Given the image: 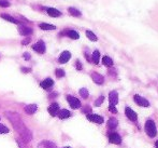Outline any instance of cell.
Instances as JSON below:
<instances>
[{
    "instance_id": "obj_1",
    "label": "cell",
    "mask_w": 158,
    "mask_h": 148,
    "mask_svg": "<svg viewBox=\"0 0 158 148\" xmlns=\"http://www.w3.org/2000/svg\"><path fill=\"white\" fill-rule=\"evenodd\" d=\"M8 116V118L10 119V121L12 122V125H13V128L17 131L20 135V137L23 138V141H24L25 143H28L31 141V138H32V134L31 132L29 131V129L25 125V123L22 121V119L19 117L17 114H10L8 113L7 114Z\"/></svg>"
},
{
    "instance_id": "obj_2",
    "label": "cell",
    "mask_w": 158,
    "mask_h": 148,
    "mask_svg": "<svg viewBox=\"0 0 158 148\" xmlns=\"http://www.w3.org/2000/svg\"><path fill=\"white\" fill-rule=\"evenodd\" d=\"M145 132L149 137H155L157 134V129L153 120H147L145 123Z\"/></svg>"
},
{
    "instance_id": "obj_3",
    "label": "cell",
    "mask_w": 158,
    "mask_h": 148,
    "mask_svg": "<svg viewBox=\"0 0 158 148\" xmlns=\"http://www.w3.org/2000/svg\"><path fill=\"white\" fill-rule=\"evenodd\" d=\"M134 102L138 104L139 106H141V107H149V101H147L146 99H144V97H142V96L138 95V94H136V95H134Z\"/></svg>"
},
{
    "instance_id": "obj_4",
    "label": "cell",
    "mask_w": 158,
    "mask_h": 148,
    "mask_svg": "<svg viewBox=\"0 0 158 148\" xmlns=\"http://www.w3.org/2000/svg\"><path fill=\"white\" fill-rule=\"evenodd\" d=\"M67 101H68V103L70 104L71 108L77 109V108H80V107H81V102H80L77 97H73V96H71V95H68Z\"/></svg>"
},
{
    "instance_id": "obj_5",
    "label": "cell",
    "mask_w": 158,
    "mask_h": 148,
    "mask_svg": "<svg viewBox=\"0 0 158 148\" xmlns=\"http://www.w3.org/2000/svg\"><path fill=\"white\" fill-rule=\"evenodd\" d=\"M87 119L91 121V122H94V123H97V124H101L103 123V118L99 116V115H95V114H87L86 115Z\"/></svg>"
},
{
    "instance_id": "obj_6",
    "label": "cell",
    "mask_w": 158,
    "mask_h": 148,
    "mask_svg": "<svg viewBox=\"0 0 158 148\" xmlns=\"http://www.w3.org/2000/svg\"><path fill=\"white\" fill-rule=\"evenodd\" d=\"M32 49H34L36 52H38L39 54H43L44 52H45V43H44V41L39 40L36 45H32Z\"/></svg>"
},
{
    "instance_id": "obj_7",
    "label": "cell",
    "mask_w": 158,
    "mask_h": 148,
    "mask_svg": "<svg viewBox=\"0 0 158 148\" xmlns=\"http://www.w3.org/2000/svg\"><path fill=\"white\" fill-rule=\"evenodd\" d=\"M48 114L51 115V116H57V114L59 113V105L57 103H53L50 107L48 108Z\"/></svg>"
},
{
    "instance_id": "obj_8",
    "label": "cell",
    "mask_w": 158,
    "mask_h": 148,
    "mask_svg": "<svg viewBox=\"0 0 158 148\" xmlns=\"http://www.w3.org/2000/svg\"><path fill=\"white\" fill-rule=\"evenodd\" d=\"M70 57H71V53L69 52V51H63L61 54H60V56H59V63H61V64H65V63H67L68 61L70 59Z\"/></svg>"
},
{
    "instance_id": "obj_9",
    "label": "cell",
    "mask_w": 158,
    "mask_h": 148,
    "mask_svg": "<svg viewBox=\"0 0 158 148\" xmlns=\"http://www.w3.org/2000/svg\"><path fill=\"white\" fill-rule=\"evenodd\" d=\"M125 114L127 116V118L130 119L131 121H136L137 118H138V117H137V114H136L130 107H126V109H125Z\"/></svg>"
},
{
    "instance_id": "obj_10",
    "label": "cell",
    "mask_w": 158,
    "mask_h": 148,
    "mask_svg": "<svg viewBox=\"0 0 158 148\" xmlns=\"http://www.w3.org/2000/svg\"><path fill=\"white\" fill-rule=\"evenodd\" d=\"M19 34L23 35V36H29V35L32 34V29H31L30 27L24 26V25H19Z\"/></svg>"
},
{
    "instance_id": "obj_11",
    "label": "cell",
    "mask_w": 158,
    "mask_h": 148,
    "mask_svg": "<svg viewBox=\"0 0 158 148\" xmlns=\"http://www.w3.org/2000/svg\"><path fill=\"white\" fill-rule=\"evenodd\" d=\"M109 99H110L111 105H116L118 103V94L116 91H112L109 94Z\"/></svg>"
},
{
    "instance_id": "obj_12",
    "label": "cell",
    "mask_w": 158,
    "mask_h": 148,
    "mask_svg": "<svg viewBox=\"0 0 158 148\" xmlns=\"http://www.w3.org/2000/svg\"><path fill=\"white\" fill-rule=\"evenodd\" d=\"M91 78L94 80V82L97 84H102L103 83V81H104L103 76H101L100 74H97V73H93V74H91Z\"/></svg>"
},
{
    "instance_id": "obj_13",
    "label": "cell",
    "mask_w": 158,
    "mask_h": 148,
    "mask_svg": "<svg viewBox=\"0 0 158 148\" xmlns=\"http://www.w3.org/2000/svg\"><path fill=\"white\" fill-rule=\"evenodd\" d=\"M109 139L112 144H120L122 143V138L117 133H111L109 135Z\"/></svg>"
},
{
    "instance_id": "obj_14",
    "label": "cell",
    "mask_w": 158,
    "mask_h": 148,
    "mask_svg": "<svg viewBox=\"0 0 158 148\" xmlns=\"http://www.w3.org/2000/svg\"><path fill=\"white\" fill-rule=\"evenodd\" d=\"M53 84H54L53 79H51V78H46V79H44L43 81L40 83V87L43 88V89H50L51 87H53Z\"/></svg>"
},
{
    "instance_id": "obj_15",
    "label": "cell",
    "mask_w": 158,
    "mask_h": 148,
    "mask_svg": "<svg viewBox=\"0 0 158 148\" xmlns=\"http://www.w3.org/2000/svg\"><path fill=\"white\" fill-rule=\"evenodd\" d=\"M25 111L27 113L28 115H34L36 111H37V105H34V104H30V105H27V106H25Z\"/></svg>"
},
{
    "instance_id": "obj_16",
    "label": "cell",
    "mask_w": 158,
    "mask_h": 148,
    "mask_svg": "<svg viewBox=\"0 0 158 148\" xmlns=\"http://www.w3.org/2000/svg\"><path fill=\"white\" fill-rule=\"evenodd\" d=\"M38 148H57V147H56L55 144H53L50 141H43V142H41V143L39 144Z\"/></svg>"
},
{
    "instance_id": "obj_17",
    "label": "cell",
    "mask_w": 158,
    "mask_h": 148,
    "mask_svg": "<svg viewBox=\"0 0 158 148\" xmlns=\"http://www.w3.org/2000/svg\"><path fill=\"white\" fill-rule=\"evenodd\" d=\"M48 14L50 16H52V17H58V16H60V11H58L57 9H55V8H48Z\"/></svg>"
},
{
    "instance_id": "obj_18",
    "label": "cell",
    "mask_w": 158,
    "mask_h": 148,
    "mask_svg": "<svg viewBox=\"0 0 158 148\" xmlns=\"http://www.w3.org/2000/svg\"><path fill=\"white\" fill-rule=\"evenodd\" d=\"M57 115L60 119H66L71 116V113L69 110H67V109H61V110H59V113Z\"/></svg>"
},
{
    "instance_id": "obj_19",
    "label": "cell",
    "mask_w": 158,
    "mask_h": 148,
    "mask_svg": "<svg viewBox=\"0 0 158 148\" xmlns=\"http://www.w3.org/2000/svg\"><path fill=\"white\" fill-rule=\"evenodd\" d=\"M39 27H40L41 29H43V30H54V29H56V26L51 25V24H48V23H41V24L39 25Z\"/></svg>"
},
{
    "instance_id": "obj_20",
    "label": "cell",
    "mask_w": 158,
    "mask_h": 148,
    "mask_svg": "<svg viewBox=\"0 0 158 148\" xmlns=\"http://www.w3.org/2000/svg\"><path fill=\"white\" fill-rule=\"evenodd\" d=\"M99 59H100V52H99L98 50L94 51V52H93V56H91L93 62H94L95 64H98V63H99Z\"/></svg>"
},
{
    "instance_id": "obj_21",
    "label": "cell",
    "mask_w": 158,
    "mask_h": 148,
    "mask_svg": "<svg viewBox=\"0 0 158 148\" xmlns=\"http://www.w3.org/2000/svg\"><path fill=\"white\" fill-rule=\"evenodd\" d=\"M68 12H69V13H70L71 15H73V16H77V17H79V16H81V15H82L81 11H79L77 9L73 8V7L69 8V9H68Z\"/></svg>"
},
{
    "instance_id": "obj_22",
    "label": "cell",
    "mask_w": 158,
    "mask_h": 148,
    "mask_svg": "<svg viewBox=\"0 0 158 148\" xmlns=\"http://www.w3.org/2000/svg\"><path fill=\"white\" fill-rule=\"evenodd\" d=\"M1 17H2V19H5V21H8V22L14 23V24H19V23H17V21L15 20L14 17H12L11 15H9V14H5V13H3V14H1Z\"/></svg>"
},
{
    "instance_id": "obj_23",
    "label": "cell",
    "mask_w": 158,
    "mask_h": 148,
    "mask_svg": "<svg viewBox=\"0 0 158 148\" xmlns=\"http://www.w3.org/2000/svg\"><path fill=\"white\" fill-rule=\"evenodd\" d=\"M67 35L71 38V39H79V38H80V35H79V33L75 31V30H68Z\"/></svg>"
},
{
    "instance_id": "obj_24",
    "label": "cell",
    "mask_w": 158,
    "mask_h": 148,
    "mask_svg": "<svg viewBox=\"0 0 158 148\" xmlns=\"http://www.w3.org/2000/svg\"><path fill=\"white\" fill-rule=\"evenodd\" d=\"M117 124H118V122H117V120L115 118H111V119H109V121H108V127L110 129H115L117 127Z\"/></svg>"
},
{
    "instance_id": "obj_25",
    "label": "cell",
    "mask_w": 158,
    "mask_h": 148,
    "mask_svg": "<svg viewBox=\"0 0 158 148\" xmlns=\"http://www.w3.org/2000/svg\"><path fill=\"white\" fill-rule=\"evenodd\" d=\"M102 64L105 65V66H112L113 65V61L109 56H103L102 57Z\"/></svg>"
},
{
    "instance_id": "obj_26",
    "label": "cell",
    "mask_w": 158,
    "mask_h": 148,
    "mask_svg": "<svg viewBox=\"0 0 158 148\" xmlns=\"http://www.w3.org/2000/svg\"><path fill=\"white\" fill-rule=\"evenodd\" d=\"M86 36H87V38L89 40H91V41H97L98 40V38H97V36L93 31H91V30H87L86 31Z\"/></svg>"
},
{
    "instance_id": "obj_27",
    "label": "cell",
    "mask_w": 158,
    "mask_h": 148,
    "mask_svg": "<svg viewBox=\"0 0 158 148\" xmlns=\"http://www.w3.org/2000/svg\"><path fill=\"white\" fill-rule=\"evenodd\" d=\"M80 95H81L83 99H87L88 97V91H87V89H85V88H83V89L80 90Z\"/></svg>"
},
{
    "instance_id": "obj_28",
    "label": "cell",
    "mask_w": 158,
    "mask_h": 148,
    "mask_svg": "<svg viewBox=\"0 0 158 148\" xmlns=\"http://www.w3.org/2000/svg\"><path fill=\"white\" fill-rule=\"evenodd\" d=\"M55 74L57 76V78H61V77L65 76V70H63V69H56Z\"/></svg>"
},
{
    "instance_id": "obj_29",
    "label": "cell",
    "mask_w": 158,
    "mask_h": 148,
    "mask_svg": "<svg viewBox=\"0 0 158 148\" xmlns=\"http://www.w3.org/2000/svg\"><path fill=\"white\" fill-rule=\"evenodd\" d=\"M9 132V129L5 127L3 124H0V134H5Z\"/></svg>"
},
{
    "instance_id": "obj_30",
    "label": "cell",
    "mask_w": 158,
    "mask_h": 148,
    "mask_svg": "<svg viewBox=\"0 0 158 148\" xmlns=\"http://www.w3.org/2000/svg\"><path fill=\"white\" fill-rule=\"evenodd\" d=\"M10 3L8 0H0V7H2V8H7V7H9Z\"/></svg>"
},
{
    "instance_id": "obj_31",
    "label": "cell",
    "mask_w": 158,
    "mask_h": 148,
    "mask_svg": "<svg viewBox=\"0 0 158 148\" xmlns=\"http://www.w3.org/2000/svg\"><path fill=\"white\" fill-rule=\"evenodd\" d=\"M103 99H104V97H103V96H100V97L95 102V106H100L101 104H102V102H103Z\"/></svg>"
},
{
    "instance_id": "obj_32",
    "label": "cell",
    "mask_w": 158,
    "mask_h": 148,
    "mask_svg": "<svg viewBox=\"0 0 158 148\" xmlns=\"http://www.w3.org/2000/svg\"><path fill=\"white\" fill-rule=\"evenodd\" d=\"M109 110H110L111 113H113V114H116V113H117V109L115 108L114 105H110V106H109Z\"/></svg>"
},
{
    "instance_id": "obj_33",
    "label": "cell",
    "mask_w": 158,
    "mask_h": 148,
    "mask_svg": "<svg viewBox=\"0 0 158 148\" xmlns=\"http://www.w3.org/2000/svg\"><path fill=\"white\" fill-rule=\"evenodd\" d=\"M30 40H31V39H30L29 37H28V38H26V39H24V40H23V41H22V45H28L29 42H30Z\"/></svg>"
},
{
    "instance_id": "obj_34",
    "label": "cell",
    "mask_w": 158,
    "mask_h": 148,
    "mask_svg": "<svg viewBox=\"0 0 158 148\" xmlns=\"http://www.w3.org/2000/svg\"><path fill=\"white\" fill-rule=\"evenodd\" d=\"M23 57H24L25 59H27V61H28V59H30V54L26 52V53H24V54H23Z\"/></svg>"
},
{
    "instance_id": "obj_35",
    "label": "cell",
    "mask_w": 158,
    "mask_h": 148,
    "mask_svg": "<svg viewBox=\"0 0 158 148\" xmlns=\"http://www.w3.org/2000/svg\"><path fill=\"white\" fill-rule=\"evenodd\" d=\"M22 71H23V73H30L31 69L30 68H22Z\"/></svg>"
},
{
    "instance_id": "obj_36",
    "label": "cell",
    "mask_w": 158,
    "mask_h": 148,
    "mask_svg": "<svg viewBox=\"0 0 158 148\" xmlns=\"http://www.w3.org/2000/svg\"><path fill=\"white\" fill-rule=\"evenodd\" d=\"M77 69H80V70H81V69H82L81 63H80L79 61H77Z\"/></svg>"
},
{
    "instance_id": "obj_37",
    "label": "cell",
    "mask_w": 158,
    "mask_h": 148,
    "mask_svg": "<svg viewBox=\"0 0 158 148\" xmlns=\"http://www.w3.org/2000/svg\"><path fill=\"white\" fill-rule=\"evenodd\" d=\"M89 110H91V108H89V107H86L85 109H83V111H89Z\"/></svg>"
},
{
    "instance_id": "obj_38",
    "label": "cell",
    "mask_w": 158,
    "mask_h": 148,
    "mask_svg": "<svg viewBox=\"0 0 158 148\" xmlns=\"http://www.w3.org/2000/svg\"><path fill=\"white\" fill-rule=\"evenodd\" d=\"M155 146H156V148H158V141L156 142V143H155Z\"/></svg>"
},
{
    "instance_id": "obj_39",
    "label": "cell",
    "mask_w": 158,
    "mask_h": 148,
    "mask_svg": "<svg viewBox=\"0 0 158 148\" xmlns=\"http://www.w3.org/2000/svg\"><path fill=\"white\" fill-rule=\"evenodd\" d=\"M63 148H71V147H63Z\"/></svg>"
}]
</instances>
